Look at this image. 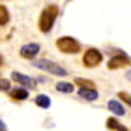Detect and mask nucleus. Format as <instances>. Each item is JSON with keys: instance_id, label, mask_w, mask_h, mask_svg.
<instances>
[{"instance_id": "2eb2a0df", "label": "nucleus", "mask_w": 131, "mask_h": 131, "mask_svg": "<svg viewBox=\"0 0 131 131\" xmlns=\"http://www.w3.org/2000/svg\"><path fill=\"white\" fill-rule=\"evenodd\" d=\"M77 84L81 86V88H88V89H94V86H93V81H86V79H77Z\"/></svg>"}, {"instance_id": "9b49d317", "label": "nucleus", "mask_w": 131, "mask_h": 131, "mask_svg": "<svg viewBox=\"0 0 131 131\" xmlns=\"http://www.w3.org/2000/svg\"><path fill=\"white\" fill-rule=\"evenodd\" d=\"M35 103H37L39 107H42V108H49V107H51V100H49V96H46V94H40V96H37Z\"/></svg>"}, {"instance_id": "423d86ee", "label": "nucleus", "mask_w": 131, "mask_h": 131, "mask_svg": "<svg viewBox=\"0 0 131 131\" xmlns=\"http://www.w3.org/2000/svg\"><path fill=\"white\" fill-rule=\"evenodd\" d=\"M39 49H40V46L39 44H35V42H30V44H25L23 47H21L19 54L23 56V58H26V60H31L37 52H39Z\"/></svg>"}, {"instance_id": "39448f33", "label": "nucleus", "mask_w": 131, "mask_h": 131, "mask_svg": "<svg viewBox=\"0 0 131 131\" xmlns=\"http://www.w3.org/2000/svg\"><path fill=\"white\" fill-rule=\"evenodd\" d=\"M129 65H131V60L126 58L124 54H117V56H114V58L108 61V68H110V70L122 68V67H129Z\"/></svg>"}, {"instance_id": "1a4fd4ad", "label": "nucleus", "mask_w": 131, "mask_h": 131, "mask_svg": "<svg viewBox=\"0 0 131 131\" xmlns=\"http://www.w3.org/2000/svg\"><path fill=\"white\" fill-rule=\"evenodd\" d=\"M108 110L114 112L115 115H124V114H126L124 107H122L119 101H115V100H110V101H108Z\"/></svg>"}, {"instance_id": "ddd939ff", "label": "nucleus", "mask_w": 131, "mask_h": 131, "mask_svg": "<svg viewBox=\"0 0 131 131\" xmlns=\"http://www.w3.org/2000/svg\"><path fill=\"white\" fill-rule=\"evenodd\" d=\"M107 126H108L110 129H117V131H129L128 128L121 126V124H119V122L115 121V119H108V121H107Z\"/></svg>"}, {"instance_id": "20e7f679", "label": "nucleus", "mask_w": 131, "mask_h": 131, "mask_svg": "<svg viewBox=\"0 0 131 131\" xmlns=\"http://www.w3.org/2000/svg\"><path fill=\"white\" fill-rule=\"evenodd\" d=\"M84 65L86 67H89V68H94V67H98L101 63V52L98 49H88L86 51V54H84Z\"/></svg>"}, {"instance_id": "4468645a", "label": "nucleus", "mask_w": 131, "mask_h": 131, "mask_svg": "<svg viewBox=\"0 0 131 131\" xmlns=\"http://www.w3.org/2000/svg\"><path fill=\"white\" fill-rule=\"evenodd\" d=\"M7 21H9V10H7L5 7H4V5H2V7H0V25L4 26Z\"/></svg>"}, {"instance_id": "f03ea898", "label": "nucleus", "mask_w": 131, "mask_h": 131, "mask_svg": "<svg viewBox=\"0 0 131 131\" xmlns=\"http://www.w3.org/2000/svg\"><path fill=\"white\" fill-rule=\"evenodd\" d=\"M35 67L40 68V70L49 72V73H52V75H60V77H65V75H67V70H65L63 67H60L58 63H54V61H51V60H39V61H35Z\"/></svg>"}, {"instance_id": "0eeeda50", "label": "nucleus", "mask_w": 131, "mask_h": 131, "mask_svg": "<svg viewBox=\"0 0 131 131\" xmlns=\"http://www.w3.org/2000/svg\"><path fill=\"white\" fill-rule=\"evenodd\" d=\"M12 81H16V82H19L21 86H25V88H35V81L31 79V77H28V75H23V73H18V72H12Z\"/></svg>"}, {"instance_id": "dca6fc26", "label": "nucleus", "mask_w": 131, "mask_h": 131, "mask_svg": "<svg viewBox=\"0 0 131 131\" xmlns=\"http://www.w3.org/2000/svg\"><path fill=\"white\" fill-rule=\"evenodd\" d=\"M119 96H121L122 101H126V103L131 107V94H128V93H124V91H122V93H119Z\"/></svg>"}, {"instance_id": "f8f14e48", "label": "nucleus", "mask_w": 131, "mask_h": 131, "mask_svg": "<svg viewBox=\"0 0 131 131\" xmlns=\"http://www.w3.org/2000/svg\"><path fill=\"white\" fill-rule=\"evenodd\" d=\"M56 89L61 91V93H72L73 91V84H70V82H58Z\"/></svg>"}, {"instance_id": "9d476101", "label": "nucleus", "mask_w": 131, "mask_h": 131, "mask_svg": "<svg viewBox=\"0 0 131 131\" xmlns=\"http://www.w3.org/2000/svg\"><path fill=\"white\" fill-rule=\"evenodd\" d=\"M10 96H12L14 100H26V98H28V91L23 89V88H18V89H14L10 93Z\"/></svg>"}, {"instance_id": "6e6552de", "label": "nucleus", "mask_w": 131, "mask_h": 131, "mask_svg": "<svg viewBox=\"0 0 131 131\" xmlns=\"http://www.w3.org/2000/svg\"><path fill=\"white\" fill-rule=\"evenodd\" d=\"M79 94H81L84 100H89V101H94L98 98L96 89H88V88H81V89H79Z\"/></svg>"}, {"instance_id": "f3484780", "label": "nucleus", "mask_w": 131, "mask_h": 131, "mask_svg": "<svg viewBox=\"0 0 131 131\" xmlns=\"http://www.w3.org/2000/svg\"><path fill=\"white\" fill-rule=\"evenodd\" d=\"M0 88H2V91H7L9 89V81L7 79H2L0 81Z\"/></svg>"}, {"instance_id": "f257e3e1", "label": "nucleus", "mask_w": 131, "mask_h": 131, "mask_svg": "<svg viewBox=\"0 0 131 131\" xmlns=\"http://www.w3.org/2000/svg\"><path fill=\"white\" fill-rule=\"evenodd\" d=\"M56 16H58V7H56V5H49V7H46V9L42 10L40 19H39V26H40V31L47 33V31L52 28V25H54V19H56Z\"/></svg>"}, {"instance_id": "7ed1b4c3", "label": "nucleus", "mask_w": 131, "mask_h": 131, "mask_svg": "<svg viewBox=\"0 0 131 131\" xmlns=\"http://www.w3.org/2000/svg\"><path fill=\"white\" fill-rule=\"evenodd\" d=\"M56 47L61 51V52H67V54H73V52H79L81 49V44L72 39V37H61L56 40Z\"/></svg>"}, {"instance_id": "a211bd4d", "label": "nucleus", "mask_w": 131, "mask_h": 131, "mask_svg": "<svg viewBox=\"0 0 131 131\" xmlns=\"http://www.w3.org/2000/svg\"><path fill=\"white\" fill-rule=\"evenodd\" d=\"M126 77H128V79H129V81H131V70L128 72V75H126Z\"/></svg>"}]
</instances>
